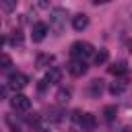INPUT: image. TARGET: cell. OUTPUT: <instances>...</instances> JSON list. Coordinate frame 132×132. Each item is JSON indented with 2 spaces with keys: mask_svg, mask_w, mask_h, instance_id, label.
I'll use <instances>...</instances> for the list:
<instances>
[{
  "mask_svg": "<svg viewBox=\"0 0 132 132\" xmlns=\"http://www.w3.org/2000/svg\"><path fill=\"white\" fill-rule=\"evenodd\" d=\"M107 58H109L107 50H99V52L95 54V64H97V66H99V64H105V62H107Z\"/></svg>",
  "mask_w": 132,
  "mask_h": 132,
  "instance_id": "5bb4252c",
  "label": "cell"
},
{
  "mask_svg": "<svg viewBox=\"0 0 132 132\" xmlns=\"http://www.w3.org/2000/svg\"><path fill=\"white\" fill-rule=\"evenodd\" d=\"M124 89H126V85H124V82H111V87H109V93H113V95H120V93H124Z\"/></svg>",
  "mask_w": 132,
  "mask_h": 132,
  "instance_id": "2e32d148",
  "label": "cell"
},
{
  "mask_svg": "<svg viewBox=\"0 0 132 132\" xmlns=\"http://www.w3.org/2000/svg\"><path fill=\"white\" fill-rule=\"evenodd\" d=\"M10 43H12V45H21V43H23V35H21V33H16V35H12V39H10Z\"/></svg>",
  "mask_w": 132,
  "mask_h": 132,
  "instance_id": "d6986e66",
  "label": "cell"
},
{
  "mask_svg": "<svg viewBox=\"0 0 132 132\" xmlns=\"http://www.w3.org/2000/svg\"><path fill=\"white\" fill-rule=\"evenodd\" d=\"M41 132H47V130H41Z\"/></svg>",
  "mask_w": 132,
  "mask_h": 132,
  "instance_id": "484cf974",
  "label": "cell"
},
{
  "mask_svg": "<svg viewBox=\"0 0 132 132\" xmlns=\"http://www.w3.org/2000/svg\"><path fill=\"white\" fill-rule=\"evenodd\" d=\"M93 52H95V50H93V45H91L89 41H74L72 47H70V54H72L74 58H80V60L93 56Z\"/></svg>",
  "mask_w": 132,
  "mask_h": 132,
  "instance_id": "6da1fadb",
  "label": "cell"
},
{
  "mask_svg": "<svg viewBox=\"0 0 132 132\" xmlns=\"http://www.w3.org/2000/svg\"><path fill=\"white\" fill-rule=\"evenodd\" d=\"M70 89H60L58 91V95H56V99H58V103H68V99H70Z\"/></svg>",
  "mask_w": 132,
  "mask_h": 132,
  "instance_id": "4fadbf2b",
  "label": "cell"
},
{
  "mask_svg": "<svg viewBox=\"0 0 132 132\" xmlns=\"http://www.w3.org/2000/svg\"><path fill=\"white\" fill-rule=\"evenodd\" d=\"M2 45H4V37H0V50H2Z\"/></svg>",
  "mask_w": 132,
  "mask_h": 132,
  "instance_id": "cb8c5ba5",
  "label": "cell"
},
{
  "mask_svg": "<svg viewBox=\"0 0 132 132\" xmlns=\"http://www.w3.org/2000/svg\"><path fill=\"white\" fill-rule=\"evenodd\" d=\"M95 4H103V2H109V0H93Z\"/></svg>",
  "mask_w": 132,
  "mask_h": 132,
  "instance_id": "603a6c76",
  "label": "cell"
},
{
  "mask_svg": "<svg viewBox=\"0 0 132 132\" xmlns=\"http://www.w3.org/2000/svg\"><path fill=\"white\" fill-rule=\"evenodd\" d=\"M107 70H109V74H113V76H124V74L128 72V66H126V62H116V64H111Z\"/></svg>",
  "mask_w": 132,
  "mask_h": 132,
  "instance_id": "30bf717a",
  "label": "cell"
},
{
  "mask_svg": "<svg viewBox=\"0 0 132 132\" xmlns=\"http://www.w3.org/2000/svg\"><path fill=\"white\" fill-rule=\"evenodd\" d=\"M14 2H16V0H0V4H2L4 10H12V8H14Z\"/></svg>",
  "mask_w": 132,
  "mask_h": 132,
  "instance_id": "ac0fdd59",
  "label": "cell"
},
{
  "mask_svg": "<svg viewBox=\"0 0 132 132\" xmlns=\"http://www.w3.org/2000/svg\"><path fill=\"white\" fill-rule=\"evenodd\" d=\"M111 132H132V128H130V126H120V128H116V130H111Z\"/></svg>",
  "mask_w": 132,
  "mask_h": 132,
  "instance_id": "ffe728a7",
  "label": "cell"
},
{
  "mask_svg": "<svg viewBox=\"0 0 132 132\" xmlns=\"http://www.w3.org/2000/svg\"><path fill=\"white\" fill-rule=\"evenodd\" d=\"M87 62L85 60H80V58H74L70 64H68V72L72 74V76H82L85 72H87Z\"/></svg>",
  "mask_w": 132,
  "mask_h": 132,
  "instance_id": "8992f818",
  "label": "cell"
},
{
  "mask_svg": "<svg viewBox=\"0 0 132 132\" xmlns=\"http://www.w3.org/2000/svg\"><path fill=\"white\" fill-rule=\"evenodd\" d=\"M6 95V87H0V97H4Z\"/></svg>",
  "mask_w": 132,
  "mask_h": 132,
  "instance_id": "7402d4cb",
  "label": "cell"
},
{
  "mask_svg": "<svg viewBox=\"0 0 132 132\" xmlns=\"http://www.w3.org/2000/svg\"><path fill=\"white\" fill-rule=\"evenodd\" d=\"M10 107H12L14 111H27V109L31 107V99H29L27 95H23V93H16V95L10 99Z\"/></svg>",
  "mask_w": 132,
  "mask_h": 132,
  "instance_id": "277c9868",
  "label": "cell"
},
{
  "mask_svg": "<svg viewBox=\"0 0 132 132\" xmlns=\"http://www.w3.org/2000/svg\"><path fill=\"white\" fill-rule=\"evenodd\" d=\"M101 91H103V80H91V95L97 97L101 95Z\"/></svg>",
  "mask_w": 132,
  "mask_h": 132,
  "instance_id": "7c38bea8",
  "label": "cell"
},
{
  "mask_svg": "<svg viewBox=\"0 0 132 132\" xmlns=\"http://www.w3.org/2000/svg\"><path fill=\"white\" fill-rule=\"evenodd\" d=\"M62 80V70L58 68V66H52L50 70H47V74H45V82H50V85H58Z\"/></svg>",
  "mask_w": 132,
  "mask_h": 132,
  "instance_id": "ba28073f",
  "label": "cell"
},
{
  "mask_svg": "<svg viewBox=\"0 0 132 132\" xmlns=\"http://www.w3.org/2000/svg\"><path fill=\"white\" fill-rule=\"evenodd\" d=\"M74 122L80 124L82 130H93L97 126V120L93 113H80V111H74Z\"/></svg>",
  "mask_w": 132,
  "mask_h": 132,
  "instance_id": "3957f363",
  "label": "cell"
},
{
  "mask_svg": "<svg viewBox=\"0 0 132 132\" xmlns=\"http://www.w3.org/2000/svg\"><path fill=\"white\" fill-rule=\"evenodd\" d=\"M27 82H29V78H27V74H23V72H12V74L8 76V87L14 89V91L25 89Z\"/></svg>",
  "mask_w": 132,
  "mask_h": 132,
  "instance_id": "5b68a950",
  "label": "cell"
},
{
  "mask_svg": "<svg viewBox=\"0 0 132 132\" xmlns=\"http://www.w3.org/2000/svg\"><path fill=\"white\" fill-rule=\"evenodd\" d=\"M45 35H47V25H45V23H35V25H33V31H31L33 41H43Z\"/></svg>",
  "mask_w": 132,
  "mask_h": 132,
  "instance_id": "52a82bcc",
  "label": "cell"
},
{
  "mask_svg": "<svg viewBox=\"0 0 132 132\" xmlns=\"http://www.w3.org/2000/svg\"><path fill=\"white\" fill-rule=\"evenodd\" d=\"M10 66H12V58L6 56V54H2L0 56V70H8Z\"/></svg>",
  "mask_w": 132,
  "mask_h": 132,
  "instance_id": "9a60e30c",
  "label": "cell"
},
{
  "mask_svg": "<svg viewBox=\"0 0 132 132\" xmlns=\"http://www.w3.org/2000/svg\"><path fill=\"white\" fill-rule=\"evenodd\" d=\"M103 116H105V120H107V122H113V120H116V116H118L116 105H107V107L103 109Z\"/></svg>",
  "mask_w": 132,
  "mask_h": 132,
  "instance_id": "8fae6325",
  "label": "cell"
},
{
  "mask_svg": "<svg viewBox=\"0 0 132 132\" xmlns=\"http://www.w3.org/2000/svg\"><path fill=\"white\" fill-rule=\"evenodd\" d=\"M52 56H39L37 58V68H45V64H52Z\"/></svg>",
  "mask_w": 132,
  "mask_h": 132,
  "instance_id": "e0dca14e",
  "label": "cell"
},
{
  "mask_svg": "<svg viewBox=\"0 0 132 132\" xmlns=\"http://www.w3.org/2000/svg\"><path fill=\"white\" fill-rule=\"evenodd\" d=\"M72 27H74L76 31L87 29V27H89V16H87V14H76V16H72Z\"/></svg>",
  "mask_w": 132,
  "mask_h": 132,
  "instance_id": "9c48e42d",
  "label": "cell"
},
{
  "mask_svg": "<svg viewBox=\"0 0 132 132\" xmlns=\"http://www.w3.org/2000/svg\"><path fill=\"white\" fill-rule=\"evenodd\" d=\"M126 47H128V52H132V39H128V41H126Z\"/></svg>",
  "mask_w": 132,
  "mask_h": 132,
  "instance_id": "44dd1931",
  "label": "cell"
},
{
  "mask_svg": "<svg viewBox=\"0 0 132 132\" xmlns=\"http://www.w3.org/2000/svg\"><path fill=\"white\" fill-rule=\"evenodd\" d=\"M12 132H21V130H12Z\"/></svg>",
  "mask_w": 132,
  "mask_h": 132,
  "instance_id": "d4e9b609",
  "label": "cell"
},
{
  "mask_svg": "<svg viewBox=\"0 0 132 132\" xmlns=\"http://www.w3.org/2000/svg\"><path fill=\"white\" fill-rule=\"evenodd\" d=\"M66 16H68V12H66L64 8H56V10L52 12V16H50V27H52L56 33H60V31L64 29Z\"/></svg>",
  "mask_w": 132,
  "mask_h": 132,
  "instance_id": "7a4b0ae2",
  "label": "cell"
}]
</instances>
